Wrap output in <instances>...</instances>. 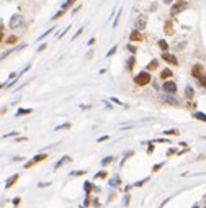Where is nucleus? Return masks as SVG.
Segmentation results:
<instances>
[{"instance_id": "1", "label": "nucleus", "mask_w": 206, "mask_h": 208, "mask_svg": "<svg viewBox=\"0 0 206 208\" xmlns=\"http://www.w3.org/2000/svg\"><path fill=\"white\" fill-rule=\"evenodd\" d=\"M151 81H152V79H151V74H149L147 71H142V72H139V74L134 77V82H136L138 85H147Z\"/></svg>"}, {"instance_id": "2", "label": "nucleus", "mask_w": 206, "mask_h": 208, "mask_svg": "<svg viewBox=\"0 0 206 208\" xmlns=\"http://www.w3.org/2000/svg\"><path fill=\"white\" fill-rule=\"evenodd\" d=\"M23 22H25V18H23V15H20V13H15V15H12V18H10V23L8 26L12 30L15 28H20V26L23 25Z\"/></svg>"}, {"instance_id": "3", "label": "nucleus", "mask_w": 206, "mask_h": 208, "mask_svg": "<svg viewBox=\"0 0 206 208\" xmlns=\"http://www.w3.org/2000/svg\"><path fill=\"white\" fill-rule=\"evenodd\" d=\"M146 25H147V15H138V18L134 22V26L138 30H144Z\"/></svg>"}, {"instance_id": "4", "label": "nucleus", "mask_w": 206, "mask_h": 208, "mask_svg": "<svg viewBox=\"0 0 206 208\" xmlns=\"http://www.w3.org/2000/svg\"><path fill=\"white\" fill-rule=\"evenodd\" d=\"M162 89H164V92H167V93H175L177 92V84L173 81H167V82H164Z\"/></svg>"}, {"instance_id": "5", "label": "nucleus", "mask_w": 206, "mask_h": 208, "mask_svg": "<svg viewBox=\"0 0 206 208\" xmlns=\"http://www.w3.org/2000/svg\"><path fill=\"white\" fill-rule=\"evenodd\" d=\"M187 7H188V5H187V2H178L177 5H173V7H172V10H170V15H172V16L178 15L181 10H185Z\"/></svg>"}, {"instance_id": "6", "label": "nucleus", "mask_w": 206, "mask_h": 208, "mask_svg": "<svg viewBox=\"0 0 206 208\" xmlns=\"http://www.w3.org/2000/svg\"><path fill=\"white\" fill-rule=\"evenodd\" d=\"M162 100H164V102H167V103H170V105H177V107L181 103L177 97H172V93H165V95H162Z\"/></svg>"}, {"instance_id": "7", "label": "nucleus", "mask_w": 206, "mask_h": 208, "mask_svg": "<svg viewBox=\"0 0 206 208\" xmlns=\"http://www.w3.org/2000/svg\"><path fill=\"white\" fill-rule=\"evenodd\" d=\"M162 59L164 61H167L169 64H173V66H177L178 64V59H177V56H173V54H170V53H162Z\"/></svg>"}, {"instance_id": "8", "label": "nucleus", "mask_w": 206, "mask_h": 208, "mask_svg": "<svg viewBox=\"0 0 206 208\" xmlns=\"http://www.w3.org/2000/svg\"><path fill=\"white\" fill-rule=\"evenodd\" d=\"M18 179H20V174H13V175H10V177L5 180V187H7V189H10V187H13V183H15Z\"/></svg>"}, {"instance_id": "9", "label": "nucleus", "mask_w": 206, "mask_h": 208, "mask_svg": "<svg viewBox=\"0 0 206 208\" xmlns=\"http://www.w3.org/2000/svg\"><path fill=\"white\" fill-rule=\"evenodd\" d=\"M71 161H72V159H71V156H64V157H62L61 161H59V162H56V164H54V171H57V169L61 167L62 164H65V162H71Z\"/></svg>"}, {"instance_id": "10", "label": "nucleus", "mask_w": 206, "mask_h": 208, "mask_svg": "<svg viewBox=\"0 0 206 208\" xmlns=\"http://www.w3.org/2000/svg\"><path fill=\"white\" fill-rule=\"evenodd\" d=\"M129 40H131V41H141V40H142V38H141V33H139L138 28H134V31H132L131 36H129Z\"/></svg>"}, {"instance_id": "11", "label": "nucleus", "mask_w": 206, "mask_h": 208, "mask_svg": "<svg viewBox=\"0 0 206 208\" xmlns=\"http://www.w3.org/2000/svg\"><path fill=\"white\" fill-rule=\"evenodd\" d=\"M185 97H187V98H193L195 97V90H193L191 85H187V87H185Z\"/></svg>"}, {"instance_id": "12", "label": "nucleus", "mask_w": 206, "mask_h": 208, "mask_svg": "<svg viewBox=\"0 0 206 208\" xmlns=\"http://www.w3.org/2000/svg\"><path fill=\"white\" fill-rule=\"evenodd\" d=\"M172 71H170V69H164L162 72H160V79H162V81H165V79H170L172 77Z\"/></svg>"}, {"instance_id": "13", "label": "nucleus", "mask_w": 206, "mask_h": 208, "mask_svg": "<svg viewBox=\"0 0 206 208\" xmlns=\"http://www.w3.org/2000/svg\"><path fill=\"white\" fill-rule=\"evenodd\" d=\"M31 112H33L31 108H18L15 115H16V116H22V115H28V113H31Z\"/></svg>"}, {"instance_id": "14", "label": "nucleus", "mask_w": 206, "mask_h": 208, "mask_svg": "<svg viewBox=\"0 0 206 208\" xmlns=\"http://www.w3.org/2000/svg\"><path fill=\"white\" fill-rule=\"evenodd\" d=\"M120 185V177L118 175H115V177L110 179V187H113V189H116V187Z\"/></svg>"}, {"instance_id": "15", "label": "nucleus", "mask_w": 206, "mask_h": 208, "mask_svg": "<svg viewBox=\"0 0 206 208\" xmlns=\"http://www.w3.org/2000/svg\"><path fill=\"white\" fill-rule=\"evenodd\" d=\"M157 67H159V61L157 59H152L151 62H149V66H147L149 71H154V69H157Z\"/></svg>"}, {"instance_id": "16", "label": "nucleus", "mask_w": 206, "mask_h": 208, "mask_svg": "<svg viewBox=\"0 0 206 208\" xmlns=\"http://www.w3.org/2000/svg\"><path fill=\"white\" fill-rule=\"evenodd\" d=\"M191 74H193L195 77H201V66H195L193 71H191Z\"/></svg>"}, {"instance_id": "17", "label": "nucleus", "mask_w": 206, "mask_h": 208, "mask_svg": "<svg viewBox=\"0 0 206 208\" xmlns=\"http://www.w3.org/2000/svg\"><path fill=\"white\" fill-rule=\"evenodd\" d=\"M193 116H195L196 120H200V121H205V123H206V115H205V113H201V112H196V113H193Z\"/></svg>"}, {"instance_id": "18", "label": "nucleus", "mask_w": 206, "mask_h": 208, "mask_svg": "<svg viewBox=\"0 0 206 208\" xmlns=\"http://www.w3.org/2000/svg\"><path fill=\"white\" fill-rule=\"evenodd\" d=\"M83 190H85V193H87V195H88V193H90V192H92V190H93V185H92V183H90V182H85V183H83Z\"/></svg>"}, {"instance_id": "19", "label": "nucleus", "mask_w": 206, "mask_h": 208, "mask_svg": "<svg viewBox=\"0 0 206 208\" xmlns=\"http://www.w3.org/2000/svg\"><path fill=\"white\" fill-rule=\"evenodd\" d=\"M157 44H159V48H160V49L164 51V53H165V51L169 49V44H167V43H165V41H164V40H160V41H159V43H157Z\"/></svg>"}, {"instance_id": "20", "label": "nucleus", "mask_w": 206, "mask_h": 208, "mask_svg": "<svg viewBox=\"0 0 206 208\" xmlns=\"http://www.w3.org/2000/svg\"><path fill=\"white\" fill-rule=\"evenodd\" d=\"M44 159H46V154H38L33 157V162L36 164V162H41V161H44Z\"/></svg>"}, {"instance_id": "21", "label": "nucleus", "mask_w": 206, "mask_h": 208, "mask_svg": "<svg viewBox=\"0 0 206 208\" xmlns=\"http://www.w3.org/2000/svg\"><path fill=\"white\" fill-rule=\"evenodd\" d=\"M126 67H128V71H131L132 67H134V56H131L128 59V62H126Z\"/></svg>"}, {"instance_id": "22", "label": "nucleus", "mask_w": 206, "mask_h": 208, "mask_svg": "<svg viewBox=\"0 0 206 208\" xmlns=\"http://www.w3.org/2000/svg\"><path fill=\"white\" fill-rule=\"evenodd\" d=\"M164 134H167V136H175L177 134V136H178L180 131L178 130H169V131H164Z\"/></svg>"}, {"instance_id": "23", "label": "nucleus", "mask_w": 206, "mask_h": 208, "mask_svg": "<svg viewBox=\"0 0 206 208\" xmlns=\"http://www.w3.org/2000/svg\"><path fill=\"white\" fill-rule=\"evenodd\" d=\"M110 162H113V156H106V157L102 161V166H108Z\"/></svg>"}, {"instance_id": "24", "label": "nucleus", "mask_w": 206, "mask_h": 208, "mask_svg": "<svg viewBox=\"0 0 206 208\" xmlns=\"http://www.w3.org/2000/svg\"><path fill=\"white\" fill-rule=\"evenodd\" d=\"M147 180H149V179H147V177H146V179H142V180H139V182H136V183H132V185H131V187H142V185H144V183H146V182H147Z\"/></svg>"}, {"instance_id": "25", "label": "nucleus", "mask_w": 206, "mask_h": 208, "mask_svg": "<svg viewBox=\"0 0 206 208\" xmlns=\"http://www.w3.org/2000/svg\"><path fill=\"white\" fill-rule=\"evenodd\" d=\"M83 174H85V171H72L69 175L71 177H77V175H83Z\"/></svg>"}, {"instance_id": "26", "label": "nucleus", "mask_w": 206, "mask_h": 208, "mask_svg": "<svg viewBox=\"0 0 206 208\" xmlns=\"http://www.w3.org/2000/svg\"><path fill=\"white\" fill-rule=\"evenodd\" d=\"M74 2H75V0H65V2L62 3V7H61V8H62V10H65V8H67V7H71L72 3H74Z\"/></svg>"}, {"instance_id": "27", "label": "nucleus", "mask_w": 206, "mask_h": 208, "mask_svg": "<svg viewBox=\"0 0 206 208\" xmlns=\"http://www.w3.org/2000/svg\"><path fill=\"white\" fill-rule=\"evenodd\" d=\"M71 128V123H64V125H61V126H57L56 128V131H61V130H69Z\"/></svg>"}, {"instance_id": "28", "label": "nucleus", "mask_w": 206, "mask_h": 208, "mask_svg": "<svg viewBox=\"0 0 206 208\" xmlns=\"http://www.w3.org/2000/svg\"><path fill=\"white\" fill-rule=\"evenodd\" d=\"M16 41H18V38H16V36H8V38H7V43H8V44H15Z\"/></svg>"}, {"instance_id": "29", "label": "nucleus", "mask_w": 206, "mask_h": 208, "mask_svg": "<svg viewBox=\"0 0 206 208\" xmlns=\"http://www.w3.org/2000/svg\"><path fill=\"white\" fill-rule=\"evenodd\" d=\"M52 31H54V28H49V30H48V31H46V33H43V34H41V36H39V38H38V41H41V40H43V38H46V36H48V34H51V33H52Z\"/></svg>"}, {"instance_id": "30", "label": "nucleus", "mask_w": 206, "mask_h": 208, "mask_svg": "<svg viewBox=\"0 0 206 208\" xmlns=\"http://www.w3.org/2000/svg\"><path fill=\"white\" fill-rule=\"evenodd\" d=\"M198 82H200V85H201V87H205V89H206V77H205V75L198 77Z\"/></svg>"}, {"instance_id": "31", "label": "nucleus", "mask_w": 206, "mask_h": 208, "mask_svg": "<svg viewBox=\"0 0 206 208\" xmlns=\"http://www.w3.org/2000/svg\"><path fill=\"white\" fill-rule=\"evenodd\" d=\"M120 15H121V10H118V15H116V18H115V22H113V28H116V26H118V22H120Z\"/></svg>"}, {"instance_id": "32", "label": "nucleus", "mask_w": 206, "mask_h": 208, "mask_svg": "<svg viewBox=\"0 0 206 208\" xmlns=\"http://www.w3.org/2000/svg\"><path fill=\"white\" fill-rule=\"evenodd\" d=\"M116 49H118V48H116V46H113V48H111V49H110V51H108V54H106V57H110V56H113V54H115V53H116Z\"/></svg>"}, {"instance_id": "33", "label": "nucleus", "mask_w": 206, "mask_h": 208, "mask_svg": "<svg viewBox=\"0 0 206 208\" xmlns=\"http://www.w3.org/2000/svg\"><path fill=\"white\" fill-rule=\"evenodd\" d=\"M164 164H165V162H159V164H155V166H154V172H157L159 169H162Z\"/></svg>"}, {"instance_id": "34", "label": "nucleus", "mask_w": 206, "mask_h": 208, "mask_svg": "<svg viewBox=\"0 0 206 208\" xmlns=\"http://www.w3.org/2000/svg\"><path fill=\"white\" fill-rule=\"evenodd\" d=\"M16 131H12V133H7V134H3V138H12V136H16Z\"/></svg>"}, {"instance_id": "35", "label": "nucleus", "mask_w": 206, "mask_h": 208, "mask_svg": "<svg viewBox=\"0 0 206 208\" xmlns=\"http://www.w3.org/2000/svg\"><path fill=\"white\" fill-rule=\"evenodd\" d=\"M98 177H106V172H105V171H102V172H98V174L95 175V179H98Z\"/></svg>"}, {"instance_id": "36", "label": "nucleus", "mask_w": 206, "mask_h": 208, "mask_svg": "<svg viewBox=\"0 0 206 208\" xmlns=\"http://www.w3.org/2000/svg\"><path fill=\"white\" fill-rule=\"evenodd\" d=\"M62 13H64V10H62V8H61V10H59V12H57V13H56V15H54V16H52V20H56V18H57V16H61V15H62Z\"/></svg>"}, {"instance_id": "37", "label": "nucleus", "mask_w": 206, "mask_h": 208, "mask_svg": "<svg viewBox=\"0 0 206 208\" xmlns=\"http://www.w3.org/2000/svg\"><path fill=\"white\" fill-rule=\"evenodd\" d=\"M128 51H131V53H136L138 49H136L134 46H131V44H128Z\"/></svg>"}, {"instance_id": "38", "label": "nucleus", "mask_w": 206, "mask_h": 208, "mask_svg": "<svg viewBox=\"0 0 206 208\" xmlns=\"http://www.w3.org/2000/svg\"><path fill=\"white\" fill-rule=\"evenodd\" d=\"M154 152V146L152 144H149V148H147V154H152Z\"/></svg>"}, {"instance_id": "39", "label": "nucleus", "mask_w": 206, "mask_h": 208, "mask_svg": "<svg viewBox=\"0 0 206 208\" xmlns=\"http://www.w3.org/2000/svg\"><path fill=\"white\" fill-rule=\"evenodd\" d=\"M123 203H124V207H128V203H129V195H126V197H124Z\"/></svg>"}, {"instance_id": "40", "label": "nucleus", "mask_w": 206, "mask_h": 208, "mask_svg": "<svg viewBox=\"0 0 206 208\" xmlns=\"http://www.w3.org/2000/svg\"><path fill=\"white\" fill-rule=\"evenodd\" d=\"M44 49H46V44H41V46L38 48V53H41V51H44Z\"/></svg>"}, {"instance_id": "41", "label": "nucleus", "mask_w": 206, "mask_h": 208, "mask_svg": "<svg viewBox=\"0 0 206 208\" xmlns=\"http://www.w3.org/2000/svg\"><path fill=\"white\" fill-rule=\"evenodd\" d=\"M48 185H51V183H49V182H46V183H44V182H41L38 187H41V189H43V187H48Z\"/></svg>"}, {"instance_id": "42", "label": "nucleus", "mask_w": 206, "mask_h": 208, "mask_svg": "<svg viewBox=\"0 0 206 208\" xmlns=\"http://www.w3.org/2000/svg\"><path fill=\"white\" fill-rule=\"evenodd\" d=\"M108 139V136H102V138H98V143H102V141H106Z\"/></svg>"}, {"instance_id": "43", "label": "nucleus", "mask_w": 206, "mask_h": 208, "mask_svg": "<svg viewBox=\"0 0 206 208\" xmlns=\"http://www.w3.org/2000/svg\"><path fill=\"white\" fill-rule=\"evenodd\" d=\"M80 108H82V110H88L90 105H80Z\"/></svg>"}, {"instance_id": "44", "label": "nucleus", "mask_w": 206, "mask_h": 208, "mask_svg": "<svg viewBox=\"0 0 206 208\" xmlns=\"http://www.w3.org/2000/svg\"><path fill=\"white\" fill-rule=\"evenodd\" d=\"M88 205H90V198L87 197V198H85V207H88Z\"/></svg>"}, {"instance_id": "45", "label": "nucleus", "mask_w": 206, "mask_h": 208, "mask_svg": "<svg viewBox=\"0 0 206 208\" xmlns=\"http://www.w3.org/2000/svg\"><path fill=\"white\" fill-rule=\"evenodd\" d=\"M173 0H164V3H172Z\"/></svg>"}, {"instance_id": "46", "label": "nucleus", "mask_w": 206, "mask_h": 208, "mask_svg": "<svg viewBox=\"0 0 206 208\" xmlns=\"http://www.w3.org/2000/svg\"><path fill=\"white\" fill-rule=\"evenodd\" d=\"M193 208H200V207H196V205H195V207H193Z\"/></svg>"}, {"instance_id": "47", "label": "nucleus", "mask_w": 206, "mask_h": 208, "mask_svg": "<svg viewBox=\"0 0 206 208\" xmlns=\"http://www.w3.org/2000/svg\"><path fill=\"white\" fill-rule=\"evenodd\" d=\"M178 2H183V0H178Z\"/></svg>"}, {"instance_id": "48", "label": "nucleus", "mask_w": 206, "mask_h": 208, "mask_svg": "<svg viewBox=\"0 0 206 208\" xmlns=\"http://www.w3.org/2000/svg\"><path fill=\"white\" fill-rule=\"evenodd\" d=\"M80 208H83V207H80Z\"/></svg>"}]
</instances>
